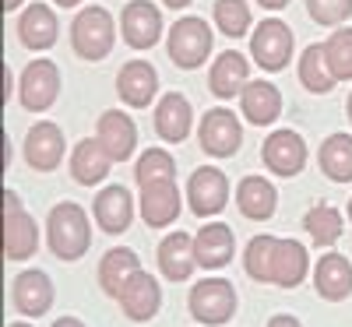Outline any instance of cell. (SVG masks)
I'll return each mask as SVG.
<instances>
[{"mask_svg":"<svg viewBox=\"0 0 352 327\" xmlns=\"http://www.w3.org/2000/svg\"><path fill=\"white\" fill-rule=\"evenodd\" d=\"M243 267L254 282H268L282 289H296L307 271H310V257L307 247L296 240H275V236H254L243 253Z\"/></svg>","mask_w":352,"mask_h":327,"instance_id":"obj_1","label":"cell"},{"mask_svg":"<svg viewBox=\"0 0 352 327\" xmlns=\"http://www.w3.org/2000/svg\"><path fill=\"white\" fill-rule=\"evenodd\" d=\"M46 240H50L53 257H60V260H78L81 253H88V247H92V225H88L85 207L74 201L56 204L46 218Z\"/></svg>","mask_w":352,"mask_h":327,"instance_id":"obj_2","label":"cell"},{"mask_svg":"<svg viewBox=\"0 0 352 327\" xmlns=\"http://www.w3.org/2000/svg\"><path fill=\"white\" fill-rule=\"evenodd\" d=\"M113 43H116V25L106 8L92 4L71 21V46L81 60H102V56H109Z\"/></svg>","mask_w":352,"mask_h":327,"instance_id":"obj_3","label":"cell"},{"mask_svg":"<svg viewBox=\"0 0 352 327\" xmlns=\"http://www.w3.org/2000/svg\"><path fill=\"white\" fill-rule=\"evenodd\" d=\"M190 317L204 327H219L236 313V289L226 278H204L190 289Z\"/></svg>","mask_w":352,"mask_h":327,"instance_id":"obj_4","label":"cell"},{"mask_svg":"<svg viewBox=\"0 0 352 327\" xmlns=\"http://www.w3.org/2000/svg\"><path fill=\"white\" fill-rule=\"evenodd\" d=\"M212 53V28L204 18H180L169 28V60L184 71H194Z\"/></svg>","mask_w":352,"mask_h":327,"instance_id":"obj_5","label":"cell"},{"mask_svg":"<svg viewBox=\"0 0 352 327\" xmlns=\"http://www.w3.org/2000/svg\"><path fill=\"white\" fill-rule=\"evenodd\" d=\"M39 247V229L32 215L21 207L14 190H4V253L8 260H28Z\"/></svg>","mask_w":352,"mask_h":327,"instance_id":"obj_6","label":"cell"},{"mask_svg":"<svg viewBox=\"0 0 352 327\" xmlns=\"http://www.w3.org/2000/svg\"><path fill=\"white\" fill-rule=\"evenodd\" d=\"M18 95H21V106L28 113L50 109L56 102V95H60V71H56V64L53 60H32L21 71Z\"/></svg>","mask_w":352,"mask_h":327,"instance_id":"obj_7","label":"cell"},{"mask_svg":"<svg viewBox=\"0 0 352 327\" xmlns=\"http://www.w3.org/2000/svg\"><path fill=\"white\" fill-rule=\"evenodd\" d=\"M197 141H201V148L208 155L229 159V155L240 152L243 127H240V120L229 109H208V113H204V120H201V127H197Z\"/></svg>","mask_w":352,"mask_h":327,"instance_id":"obj_8","label":"cell"},{"mask_svg":"<svg viewBox=\"0 0 352 327\" xmlns=\"http://www.w3.org/2000/svg\"><path fill=\"white\" fill-rule=\"evenodd\" d=\"M250 56L264 71H282L292 56V32L289 25L278 18H268L257 25V32L250 36Z\"/></svg>","mask_w":352,"mask_h":327,"instance_id":"obj_9","label":"cell"},{"mask_svg":"<svg viewBox=\"0 0 352 327\" xmlns=\"http://www.w3.org/2000/svg\"><path fill=\"white\" fill-rule=\"evenodd\" d=\"M187 201H190V212L197 218L219 215L222 207L229 204V180H226V172L212 169V166L197 169L190 176V183H187Z\"/></svg>","mask_w":352,"mask_h":327,"instance_id":"obj_10","label":"cell"},{"mask_svg":"<svg viewBox=\"0 0 352 327\" xmlns=\"http://www.w3.org/2000/svg\"><path fill=\"white\" fill-rule=\"evenodd\" d=\"M120 32L131 49H152L162 36V14L152 0H131L120 18Z\"/></svg>","mask_w":352,"mask_h":327,"instance_id":"obj_11","label":"cell"},{"mask_svg":"<svg viewBox=\"0 0 352 327\" xmlns=\"http://www.w3.org/2000/svg\"><path fill=\"white\" fill-rule=\"evenodd\" d=\"M261 159L275 176H296L307 166V141L296 131H275L264 141Z\"/></svg>","mask_w":352,"mask_h":327,"instance_id":"obj_12","label":"cell"},{"mask_svg":"<svg viewBox=\"0 0 352 327\" xmlns=\"http://www.w3.org/2000/svg\"><path fill=\"white\" fill-rule=\"evenodd\" d=\"M25 162L32 169H39V172L56 169L64 162V131L56 124H50V120L36 124L25 137Z\"/></svg>","mask_w":352,"mask_h":327,"instance_id":"obj_13","label":"cell"},{"mask_svg":"<svg viewBox=\"0 0 352 327\" xmlns=\"http://www.w3.org/2000/svg\"><path fill=\"white\" fill-rule=\"evenodd\" d=\"M176 215H180V187H176V180L141 187V218L148 229H166L176 222Z\"/></svg>","mask_w":352,"mask_h":327,"instance_id":"obj_14","label":"cell"},{"mask_svg":"<svg viewBox=\"0 0 352 327\" xmlns=\"http://www.w3.org/2000/svg\"><path fill=\"white\" fill-rule=\"evenodd\" d=\"M96 137H99V144L109 152L113 162H127V159L134 155V144H138V127H134V120H131L127 113L109 109V113L99 116Z\"/></svg>","mask_w":352,"mask_h":327,"instance_id":"obj_15","label":"cell"},{"mask_svg":"<svg viewBox=\"0 0 352 327\" xmlns=\"http://www.w3.org/2000/svg\"><path fill=\"white\" fill-rule=\"evenodd\" d=\"M11 303L21 317H43L53 306V282L46 271H21L11 285Z\"/></svg>","mask_w":352,"mask_h":327,"instance_id":"obj_16","label":"cell"},{"mask_svg":"<svg viewBox=\"0 0 352 327\" xmlns=\"http://www.w3.org/2000/svg\"><path fill=\"white\" fill-rule=\"evenodd\" d=\"M116 92H120V99L127 106L144 109L159 92V71L148 60H131V64H124L120 74H116Z\"/></svg>","mask_w":352,"mask_h":327,"instance_id":"obj_17","label":"cell"},{"mask_svg":"<svg viewBox=\"0 0 352 327\" xmlns=\"http://www.w3.org/2000/svg\"><path fill=\"white\" fill-rule=\"evenodd\" d=\"M120 306H124L127 320H138V324L152 320V317L159 313V306H162V289H159V282H155L148 271H138V275L124 285V292H120Z\"/></svg>","mask_w":352,"mask_h":327,"instance_id":"obj_18","label":"cell"},{"mask_svg":"<svg viewBox=\"0 0 352 327\" xmlns=\"http://www.w3.org/2000/svg\"><path fill=\"white\" fill-rule=\"evenodd\" d=\"M240 113L254 127H268L282 116V92L272 81H247L240 92Z\"/></svg>","mask_w":352,"mask_h":327,"instance_id":"obj_19","label":"cell"},{"mask_svg":"<svg viewBox=\"0 0 352 327\" xmlns=\"http://www.w3.org/2000/svg\"><path fill=\"white\" fill-rule=\"evenodd\" d=\"M197 267V250L187 232H169L159 243V271L169 282H187Z\"/></svg>","mask_w":352,"mask_h":327,"instance_id":"obj_20","label":"cell"},{"mask_svg":"<svg viewBox=\"0 0 352 327\" xmlns=\"http://www.w3.org/2000/svg\"><path fill=\"white\" fill-rule=\"evenodd\" d=\"M314 285L320 300L342 303L345 295H352V264L342 253H324L314 267Z\"/></svg>","mask_w":352,"mask_h":327,"instance_id":"obj_21","label":"cell"},{"mask_svg":"<svg viewBox=\"0 0 352 327\" xmlns=\"http://www.w3.org/2000/svg\"><path fill=\"white\" fill-rule=\"evenodd\" d=\"M247 74H250L247 56L236 53V49H226V53L215 56V64L208 71V88L219 99H232L247 88Z\"/></svg>","mask_w":352,"mask_h":327,"instance_id":"obj_22","label":"cell"},{"mask_svg":"<svg viewBox=\"0 0 352 327\" xmlns=\"http://www.w3.org/2000/svg\"><path fill=\"white\" fill-rule=\"evenodd\" d=\"M194 250H197V264L201 267H226L232 260V250H236V236L226 222H212L201 225V232L194 236Z\"/></svg>","mask_w":352,"mask_h":327,"instance_id":"obj_23","label":"cell"},{"mask_svg":"<svg viewBox=\"0 0 352 327\" xmlns=\"http://www.w3.org/2000/svg\"><path fill=\"white\" fill-rule=\"evenodd\" d=\"M92 212H96V222L102 225V232L116 236V232H127V229H131L134 201H131L127 187L113 183V187H106V190L96 197V207H92Z\"/></svg>","mask_w":352,"mask_h":327,"instance_id":"obj_24","label":"cell"},{"mask_svg":"<svg viewBox=\"0 0 352 327\" xmlns=\"http://www.w3.org/2000/svg\"><path fill=\"white\" fill-rule=\"evenodd\" d=\"M60 36V25H56V14L46 4H28L18 18V39L28 49H50Z\"/></svg>","mask_w":352,"mask_h":327,"instance_id":"obj_25","label":"cell"},{"mask_svg":"<svg viewBox=\"0 0 352 327\" xmlns=\"http://www.w3.org/2000/svg\"><path fill=\"white\" fill-rule=\"evenodd\" d=\"M109 166H113V159H109V152L99 144V137L92 141H78L74 144V152H71V176L81 183V187H92V183H102L106 176H109Z\"/></svg>","mask_w":352,"mask_h":327,"instance_id":"obj_26","label":"cell"},{"mask_svg":"<svg viewBox=\"0 0 352 327\" xmlns=\"http://www.w3.org/2000/svg\"><path fill=\"white\" fill-rule=\"evenodd\" d=\"M190 120H194L190 102H187V95H180V92L162 95V102L155 106V131H159L162 141L180 144V141L190 134Z\"/></svg>","mask_w":352,"mask_h":327,"instance_id":"obj_27","label":"cell"},{"mask_svg":"<svg viewBox=\"0 0 352 327\" xmlns=\"http://www.w3.org/2000/svg\"><path fill=\"white\" fill-rule=\"evenodd\" d=\"M236 204L250 222H268L278 207V194L268 180H261V176H243L240 187H236Z\"/></svg>","mask_w":352,"mask_h":327,"instance_id":"obj_28","label":"cell"},{"mask_svg":"<svg viewBox=\"0 0 352 327\" xmlns=\"http://www.w3.org/2000/svg\"><path fill=\"white\" fill-rule=\"evenodd\" d=\"M138 271H141L138 253H134V250H127V247H116V250H109V253L102 257V264H99V285H102V292H106V295L120 300L124 285H127Z\"/></svg>","mask_w":352,"mask_h":327,"instance_id":"obj_29","label":"cell"},{"mask_svg":"<svg viewBox=\"0 0 352 327\" xmlns=\"http://www.w3.org/2000/svg\"><path fill=\"white\" fill-rule=\"evenodd\" d=\"M320 169L335 183L352 180V134H331L320 144Z\"/></svg>","mask_w":352,"mask_h":327,"instance_id":"obj_30","label":"cell"},{"mask_svg":"<svg viewBox=\"0 0 352 327\" xmlns=\"http://www.w3.org/2000/svg\"><path fill=\"white\" fill-rule=\"evenodd\" d=\"M300 81L310 88V92H317V95H324V92H331L335 88V74H331V64H328V53H324V46H307L303 49V56H300Z\"/></svg>","mask_w":352,"mask_h":327,"instance_id":"obj_31","label":"cell"},{"mask_svg":"<svg viewBox=\"0 0 352 327\" xmlns=\"http://www.w3.org/2000/svg\"><path fill=\"white\" fill-rule=\"evenodd\" d=\"M303 229L310 232V240H314L317 247H331V243H338V236H342L345 222H342V212H338V207L317 204V207H310V212H307Z\"/></svg>","mask_w":352,"mask_h":327,"instance_id":"obj_32","label":"cell"},{"mask_svg":"<svg viewBox=\"0 0 352 327\" xmlns=\"http://www.w3.org/2000/svg\"><path fill=\"white\" fill-rule=\"evenodd\" d=\"M176 176V162L166 148H148L141 159H138V169H134V180L138 187H148V183H162V180H173Z\"/></svg>","mask_w":352,"mask_h":327,"instance_id":"obj_33","label":"cell"},{"mask_svg":"<svg viewBox=\"0 0 352 327\" xmlns=\"http://www.w3.org/2000/svg\"><path fill=\"white\" fill-rule=\"evenodd\" d=\"M215 25H219V32L229 36V39L247 36V28H250L247 0H215Z\"/></svg>","mask_w":352,"mask_h":327,"instance_id":"obj_34","label":"cell"},{"mask_svg":"<svg viewBox=\"0 0 352 327\" xmlns=\"http://www.w3.org/2000/svg\"><path fill=\"white\" fill-rule=\"evenodd\" d=\"M331 74L338 81H352V28H335L331 39L324 43Z\"/></svg>","mask_w":352,"mask_h":327,"instance_id":"obj_35","label":"cell"},{"mask_svg":"<svg viewBox=\"0 0 352 327\" xmlns=\"http://www.w3.org/2000/svg\"><path fill=\"white\" fill-rule=\"evenodd\" d=\"M307 11L317 25H342L352 14V0H307Z\"/></svg>","mask_w":352,"mask_h":327,"instance_id":"obj_36","label":"cell"},{"mask_svg":"<svg viewBox=\"0 0 352 327\" xmlns=\"http://www.w3.org/2000/svg\"><path fill=\"white\" fill-rule=\"evenodd\" d=\"M268 327H303L296 317H289V313H278V317H272L268 320Z\"/></svg>","mask_w":352,"mask_h":327,"instance_id":"obj_37","label":"cell"},{"mask_svg":"<svg viewBox=\"0 0 352 327\" xmlns=\"http://www.w3.org/2000/svg\"><path fill=\"white\" fill-rule=\"evenodd\" d=\"M257 4H261V8H268V11H282L289 0H257Z\"/></svg>","mask_w":352,"mask_h":327,"instance_id":"obj_38","label":"cell"},{"mask_svg":"<svg viewBox=\"0 0 352 327\" xmlns=\"http://www.w3.org/2000/svg\"><path fill=\"white\" fill-rule=\"evenodd\" d=\"M11 88H14V78H11V71H8V64H4V102H8V95H11Z\"/></svg>","mask_w":352,"mask_h":327,"instance_id":"obj_39","label":"cell"},{"mask_svg":"<svg viewBox=\"0 0 352 327\" xmlns=\"http://www.w3.org/2000/svg\"><path fill=\"white\" fill-rule=\"evenodd\" d=\"M53 327H85V324H81L78 317H60V320H56Z\"/></svg>","mask_w":352,"mask_h":327,"instance_id":"obj_40","label":"cell"},{"mask_svg":"<svg viewBox=\"0 0 352 327\" xmlns=\"http://www.w3.org/2000/svg\"><path fill=\"white\" fill-rule=\"evenodd\" d=\"M162 4H166V8H173V11H176V8H187V4H190V0H162Z\"/></svg>","mask_w":352,"mask_h":327,"instance_id":"obj_41","label":"cell"},{"mask_svg":"<svg viewBox=\"0 0 352 327\" xmlns=\"http://www.w3.org/2000/svg\"><path fill=\"white\" fill-rule=\"evenodd\" d=\"M53 4H56V8H78L81 0H53Z\"/></svg>","mask_w":352,"mask_h":327,"instance_id":"obj_42","label":"cell"},{"mask_svg":"<svg viewBox=\"0 0 352 327\" xmlns=\"http://www.w3.org/2000/svg\"><path fill=\"white\" fill-rule=\"evenodd\" d=\"M14 8H21V0H4V11H14Z\"/></svg>","mask_w":352,"mask_h":327,"instance_id":"obj_43","label":"cell"},{"mask_svg":"<svg viewBox=\"0 0 352 327\" xmlns=\"http://www.w3.org/2000/svg\"><path fill=\"white\" fill-rule=\"evenodd\" d=\"M8 327H32V324H21V320H18V324H8Z\"/></svg>","mask_w":352,"mask_h":327,"instance_id":"obj_44","label":"cell"},{"mask_svg":"<svg viewBox=\"0 0 352 327\" xmlns=\"http://www.w3.org/2000/svg\"><path fill=\"white\" fill-rule=\"evenodd\" d=\"M349 120H352V95H349Z\"/></svg>","mask_w":352,"mask_h":327,"instance_id":"obj_45","label":"cell"},{"mask_svg":"<svg viewBox=\"0 0 352 327\" xmlns=\"http://www.w3.org/2000/svg\"><path fill=\"white\" fill-rule=\"evenodd\" d=\"M349 222H352V201H349Z\"/></svg>","mask_w":352,"mask_h":327,"instance_id":"obj_46","label":"cell"}]
</instances>
